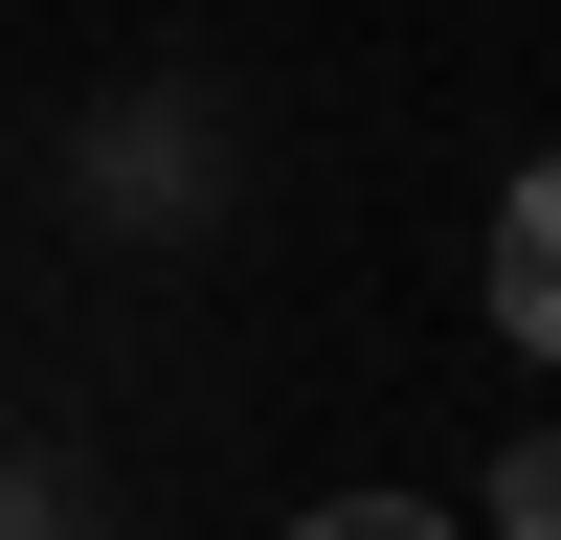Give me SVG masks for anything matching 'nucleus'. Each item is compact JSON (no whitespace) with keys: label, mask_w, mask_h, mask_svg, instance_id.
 Returning a JSON list of instances; mask_svg holds the SVG:
<instances>
[{"label":"nucleus","mask_w":561,"mask_h":540,"mask_svg":"<svg viewBox=\"0 0 561 540\" xmlns=\"http://www.w3.org/2000/svg\"><path fill=\"white\" fill-rule=\"evenodd\" d=\"M494 518H517V540H561V428L517 450V473H494Z\"/></svg>","instance_id":"3"},{"label":"nucleus","mask_w":561,"mask_h":540,"mask_svg":"<svg viewBox=\"0 0 561 540\" xmlns=\"http://www.w3.org/2000/svg\"><path fill=\"white\" fill-rule=\"evenodd\" d=\"M293 540H449V518H427V495H314Z\"/></svg>","instance_id":"2"},{"label":"nucleus","mask_w":561,"mask_h":540,"mask_svg":"<svg viewBox=\"0 0 561 540\" xmlns=\"http://www.w3.org/2000/svg\"><path fill=\"white\" fill-rule=\"evenodd\" d=\"M472 293H494V338H517V360H561V158L494 203V270H472Z\"/></svg>","instance_id":"1"}]
</instances>
